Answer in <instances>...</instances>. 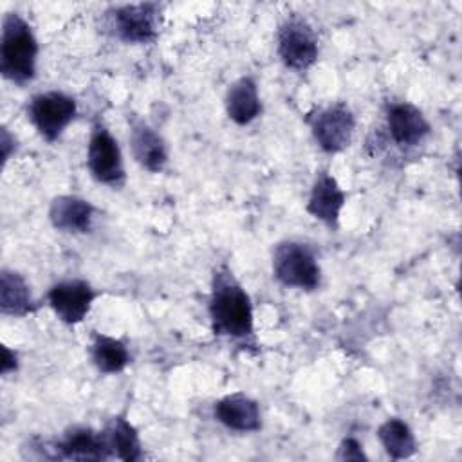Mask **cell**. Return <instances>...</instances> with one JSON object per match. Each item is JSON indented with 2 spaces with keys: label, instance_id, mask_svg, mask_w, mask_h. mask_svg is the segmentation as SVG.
<instances>
[{
  "label": "cell",
  "instance_id": "cell-1",
  "mask_svg": "<svg viewBox=\"0 0 462 462\" xmlns=\"http://www.w3.org/2000/svg\"><path fill=\"white\" fill-rule=\"evenodd\" d=\"M208 314L217 337L242 343L247 348L256 346L251 296L227 263H218L213 269Z\"/></svg>",
  "mask_w": 462,
  "mask_h": 462
},
{
  "label": "cell",
  "instance_id": "cell-2",
  "mask_svg": "<svg viewBox=\"0 0 462 462\" xmlns=\"http://www.w3.org/2000/svg\"><path fill=\"white\" fill-rule=\"evenodd\" d=\"M40 43L32 25L20 13H5L0 34V72L14 85H27L36 78Z\"/></svg>",
  "mask_w": 462,
  "mask_h": 462
},
{
  "label": "cell",
  "instance_id": "cell-3",
  "mask_svg": "<svg viewBox=\"0 0 462 462\" xmlns=\"http://www.w3.org/2000/svg\"><path fill=\"white\" fill-rule=\"evenodd\" d=\"M164 4L137 2L110 5L101 14V27L112 38L128 45H150L161 36Z\"/></svg>",
  "mask_w": 462,
  "mask_h": 462
},
{
  "label": "cell",
  "instance_id": "cell-4",
  "mask_svg": "<svg viewBox=\"0 0 462 462\" xmlns=\"http://www.w3.org/2000/svg\"><path fill=\"white\" fill-rule=\"evenodd\" d=\"M273 276L289 289L312 292L321 285V265L312 245L301 240H282L273 249Z\"/></svg>",
  "mask_w": 462,
  "mask_h": 462
},
{
  "label": "cell",
  "instance_id": "cell-5",
  "mask_svg": "<svg viewBox=\"0 0 462 462\" xmlns=\"http://www.w3.org/2000/svg\"><path fill=\"white\" fill-rule=\"evenodd\" d=\"M303 119L321 152L336 155L352 144L357 121L345 101L316 106L309 110Z\"/></svg>",
  "mask_w": 462,
  "mask_h": 462
},
{
  "label": "cell",
  "instance_id": "cell-6",
  "mask_svg": "<svg viewBox=\"0 0 462 462\" xmlns=\"http://www.w3.org/2000/svg\"><path fill=\"white\" fill-rule=\"evenodd\" d=\"M87 168L90 177L103 186L119 189L126 182L121 146L101 119H96L90 126L87 143Z\"/></svg>",
  "mask_w": 462,
  "mask_h": 462
},
{
  "label": "cell",
  "instance_id": "cell-7",
  "mask_svg": "<svg viewBox=\"0 0 462 462\" xmlns=\"http://www.w3.org/2000/svg\"><path fill=\"white\" fill-rule=\"evenodd\" d=\"M276 52L294 72H307L319 58V40L314 27L300 14H289L276 31Z\"/></svg>",
  "mask_w": 462,
  "mask_h": 462
},
{
  "label": "cell",
  "instance_id": "cell-8",
  "mask_svg": "<svg viewBox=\"0 0 462 462\" xmlns=\"http://www.w3.org/2000/svg\"><path fill=\"white\" fill-rule=\"evenodd\" d=\"M78 116V101L61 90L34 94L27 103V119L47 143H56Z\"/></svg>",
  "mask_w": 462,
  "mask_h": 462
},
{
  "label": "cell",
  "instance_id": "cell-9",
  "mask_svg": "<svg viewBox=\"0 0 462 462\" xmlns=\"http://www.w3.org/2000/svg\"><path fill=\"white\" fill-rule=\"evenodd\" d=\"M97 298L99 291H96L90 282L83 278L56 282L47 292L49 307L56 318L69 327L79 325L90 314Z\"/></svg>",
  "mask_w": 462,
  "mask_h": 462
},
{
  "label": "cell",
  "instance_id": "cell-10",
  "mask_svg": "<svg viewBox=\"0 0 462 462\" xmlns=\"http://www.w3.org/2000/svg\"><path fill=\"white\" fill-rule=\"evenodd\" d=\"M386 137L399 148H415L431 134L424 112L410 101H388L384 106Z\"/></svg>",
  "mask_w": 462,
  "mask_h": 462
},
{
  "label": "cell",
  "instance_id": "cell-11",
  "mask_svg": "<svg viewBox=\"0 0 462 462\" xmlns=\"http://www.w3.org/2000/svg\"><path fill=\"white\" fill-rule=\"evenodd\" d=\"M345 204L346 193L339 186L337 179L327 168L318 170L309 191L305 211L312 218L319 220L327 229L337 231Z\"/></svg>",
  "mask_w": 462,
  "mask_h": 462
},
{
  "label": "cell",
  "instance_id": "cell-12",
  "mask_svg": "<svg viewBox=\"0 0 462 462\" xmlns=\"http://www.w3.org/2000/svg\"><path fill=\"white\" fill-rule=\"evenodd\" d=\"M128 144L134 161L150 173H161L170 161L166 139L143 117L130 119Z\"/></svg>",
  "mask_w": 462,
  "mask_h": 462
},
{
  "label": "cell",
  "instance_id": "cell-13",
  "mask_svg": "<svg viewBox=\"0 0 462 462\" xmlns=\"http://www.w3.org/2000/svg\"><path fill=\"white\" fill-rule=\"evenodd\" d=\"M54 458L67 460H108L112 451L101 431L90 426H70L63 437L52 444Z\"/></svg>",
  "mask_w": 462,
  "mask_h": 462
},
{
  "label": "cell",
  "instance_id": "cell-14",
  "mask_svg": "<svg viewBox=\"0 0 462 462\" xmlns=\"http://www.w3.org/2000/svg\"><path fill=\"white\" fill-rule=\"evenodd\" d=\"M213 417L224 428L238 433L262 430V410L256 399L244 392H233L213 404Z\"/></svg>",
  "mask_w": 462,
  "mask_h": 462
},
{
  "label": "cell",
  "instance_id": "cell-15",
  "mask_svg": "<svg viewBox=\"0 0 462 462\" xmlns=\"http://www.w3.org/2000/svg\"><path fill=\"white\" fill-rule=\"evenodd\" d=\"M49 222L60 233L83 235L94 226L96 206L79 195H58L49 206Z\"/></svg>",
  "mask_w": 462,
  "mask_h": 462
},
{
  "label": "cell",
  "instance_id": "cell-16",
  "mask_svg": "<svg viewBox=\"0 0 462 462\" xmlns=\"http://www.w3.org/2000/svg\"><path fill=\"white\" fill-rule=\"evenodd\" d=\"M224 108L227 117L238 125L247 126L260 117L263 106L258 92V83L253 76H242L235 79L226 92Z\"/></svg>",
  "mask_w": 462,
  "mask_h": 462
},
{
  "label": "cell",
  "instance_id": "cell-17",
  "mask_svg": "<svg viewBox=\"0 0 462 462\" xmlns=\"http://www.w3.org/2000/svg\"><path fill=\"white\" fill-rule=\"evenodd\" d=\"M40 309L29 282L14 269L0 271V312L4 316L25 318Z\"/></svg>",
  "mask_w": 462,
  "mask_h": 462
},
{
  "label": "cell",
  "instance_id": "cell-18",
  "mask_svg": "<svg viewBox=\"0 0 462 462\" xmlns=\"http://www.w3.org/2000/svg\"><path fill=\"white\" fill-rule=\"evenodd\" d=\"M90 361L99 374L114 375L121 374L132 363V356L123 339L92 330Z\"/></svg>",
  "mask_w": 462,
  "mask_h": 462
},
{
  "label": "cell",
  "instance_id": "cell-19",
  "mask_svg": "<svg viewBox=\"0 0 462 462\" xmlns=\"http://www.w3.org/2000/svg\"><path fill=\"white\" fill-rule=\"evenodd\" d=\"M103 435L112 451V458L135 462L143 458V444L137 428L126 419L125 413L112 417L103 428Z\"/></svg>",
  "mask_w": 462,
  "mask_h": 462
},
{
  "label": "cell",
  "instance_id": "cell-20",
  "mask_svg": "<svg viewBox=\"0 0 462 462\" xmlns=\"http://www.w3.org/2000/svg\"><path fill=\"white\" fill-rule=\"evenodd\" d=\"M377 439L384 449V453L393 460L410 458L417 451V440L408 426L399 417H390L377 428Z\"/></svg>",
  "mask_w": 462,
  "mask_h": 462
},
{
  "label": "cell",
  "instance_id": "cell-21",
  "mask_svg": "<svg viewBox=\"0 0 462 462\" xmlns=\"http://www.w3.org/2000/svg\"><path fill=\"white\" fill-rule=\"evenodd\" d=\"M336 460H368L363 444L354 437H345L336 451Z\"/></svg>",
  "mask_w": 462,
  "mask_h": 462
},
{
  "label": "cell",
  "instance_id": "cell-22",
  "mask_svg": "<svg viewBox=\"0 0 462 462\" xmlns=\"http://www.w3.org/2000/svg\"><path fill=\"white\" fill-rule=\"evenodd\" d=\"M2 350V361H0V374L2 375H9V374H14L18 368H20V357H18V352L9 348L7 345H2L0 346Z\"/></svg>",
  "mask_w": 462,
  "mask_h": 462
},
{
  "label": "cell",
  "instance_id": "cell-23",
  "mask_svg": "<svg viewBox=\"0 0 462 462\" xmlns=\"http://www.w3.org/2000/svg\"><path fill=\"white\" fill-rule=\"evenodd\" d=\"M16 148H18L16 137L9 132L7 126H2V130H0V153H2V164L4 166L7 164L11 155L16 152Z\"/></svg>",
  "mask_w": 462,
  "mask_h": 462
}]
</instances>
